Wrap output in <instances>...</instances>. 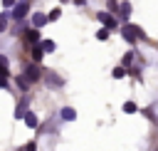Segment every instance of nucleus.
<instances>
[{
  "mask_svg": "<svg viewBox=\"0 0 158 151\" xmlns=\"http://www.w3.org/2000/svg\"><path fill=\"white\" fill-rule=\"evenodd\" d=\"M22 119H25V124H27L30 129H37V126H40V119H37L32 111H25V116H22Z\"/></svg>",
  "mask_w": 158,
  "mask_h": 151,
  "instance_id": "39448f33",
  "label": "nucleus"
},
{
  "mask_svg": "<svg viewBox=\"0 0 158 151\" xmlns=\"http://www.w3.org/2000/svg\"><path fill=\"white\" fill-rule=\"evenodd\" d=\"M25 151H37V146H35V144H27V146H25Z\"/></svg>",
  "mask_w": 158,
  "mask_h": 151,
  "instance_id": "412c9836",
  "label": "nucleus"
},
{
  "mask_svg": "<svg viewBox=\"0 0 158 151\" xmlns=\"http://www.w3.org/2000/svg\"><path fill=\"white\" fill-rule=\"evenodd\" d=\"M0 30H5V17L0 15Z\"/></svg>",
  "mask_w": 158,
  "mask_h": 151,
  "instance_id": "4be33fe9",
  "label": "nucleus"
},
{
  "mask_svg": "<svg viewBox=\"0 0 158 151\" xmlns=\"http://www.w3.org/2000/svg\"><path fill=\"white\" fill-rule=\"evenodd\" d=\"M131 59H133V54L128 52V54H123V64H131Z\"/></svg>",
  "mask_w": 158,
  "mask_h": 151,
  "instance_id": "a211bd4d",
  "label": "nucleus"
},
{
  "mask_svg": "<svg viewBox=\"0 0 158 151\" xmlns=\"http://www.w3.org/2000/svg\"><path fill=\"white\" fill-rule=\"evenodd\" d=\"M0 87H7V77L5 74H0Z\"/></svg>",
  "mask_w": 158,
  "mask_h": 151,
  "instance_id": "aec40b11",
  "label": "nucleus"
},
{
  "mask_svg": "<svg viewBox=\"0 0 158 151\" xmlns=\"http://www.w3.org/2000/svg\"><path fill=\"white\" fill-rule=\"evenodd\" d=\"M123 74H126V69H123V67H116V69H114V77H116V79H121Z\"/></svg>",
  "mask_w": 158,
  "mask_h": 151,
  "instance_id": "2eb2a0df",
  "label": "nucleus"
},
{
  "mask_svg": "<svg viewBox=\"0 0 158 151\" xmlns=\"http://www.w3.org/2000/svg\"><path fill=\"white\" fill-rule=\"evenodd\" d=\"M27 7H30L27 2H17V5L12 7V17H15V20H22V17L27 15Z\"/></svg>",
  "mask_w": 158,
  "mask_h": 151,
  "instance_id": "f03ea898",
  "label": "nucleus"
},
{
  "mask_svg": "<svg viewBox=\"0 0 158 151\" xmlns=\"http://www.w3.org/2000/svg\"><path fill=\"white\" fill-rule=\"evenodd\" d=\"M25 37H27V42H32V45H37V42H40V32H37V30H27V32H25Z\"/></svg>",
  "mask_w": 158,
  "mask_h": 151,
  "instance_id": "6e6552de",
  "label": "nucleus"
},
{
  "mask_svg": "<svg viewBox=\"0 0 158 151\" xmlns=\"http://www.w3.org/2000/svg\"><path fill=\"white\" fill-rule=\"evenodd\" d=\"M25 79L37 82V79H40V69H37L35 64H27V67H25Z\"/></svg>",
  "mask_w": 158,
  "mask_h": 151,
  "instance_id": "20e7f679",
  "label": "nucleus"
},
{
  "mask_svg": "<svg viewBox=\"0 0 158 151\" xmlns=\"http://www.w3.org/2000/svg\"><path fill=\"white\" fill-rule=\"evenodd\" d=\"M42 54H44V50H42L40 45H37V47L32 50V59H35V62H40V59H42Z\"/></svg>",
  "mask_w": 158,
  "mask_h": 151,
  "instance_id": "1a4fd4ad",
  "label": "nucleus"
},
{
  "mask_svg": "<svg viewBox=\"0 0 158 151\" xmlns=\"http://www.w3.org/2000/svg\"><path fill=\"white\" fill-rule=\"evenodd\" d=\"M96 17H99V20H101V25H104V27H106V30H114V27H116V20H114V17H111V15H109V12H99V15H96Z\"/></svg>",
  "mask_w": 158,
  "mask_h": 151,
  "instance_id": "7ed1b4c3",
  "label": "nucleus"
},
{
  "mask_svg": "<svg viewBox=\"0 0 158 151\" xmlns=\"http://www.w3.org/2000/svg\"><path fill=\"white\" fill-rule=\"evenodd\" d=\"M123 111H126V114H133V111H138V106H136L133 101H123Z\"/></svg>",
  "mask_w": 158,
  "mask_h": 151,
  "instance_id": "9d476101",
  "label": "nucleus"
},
{
  "mask_svg": "<svg viewBox=\"0 0 158 151\" xmlns=\"http://www.w3.org/2000/svg\"><path fill=\"white\" fill-rule=\"evenodd\" d=\"M47 20H49V17H47V15H42V12H35V15H32V25H35V27L47 25Z\"/></svg>",
  "mask_w": 158,
  "mask_h": 151,
  "instance_id": "423d86ee",
  "label": "nucleus"
},
{
  "mask_svg": "<svg viewBox=\"0 0 158 151\" xmlns=\"http://www.w3.org/2000/svg\"><path fill=\"white\" fill-rule=\"evenodd\" d=\"M0 74H5V77H7V59H5L2 54H0Z\"/></svg>",
  "mask_w": 158,
  "mask_h": 151,
  "instance_id": "ddd939ff",
  "label": "nucleus"
},
{
  "mask_svg": "<svg viewBox=\"0 0 158 151\" xmlns=\"http://www.w3.org/2000/svg\"><path fill=\"white\" fill-rule=\"evenodd\" d=\"M121 32H123V40H128V42H136V40L143 37V32H141L138 27H133V25H123Z\"/></svg>",
  "mask_w": 158,
  "mask_h": 151,
  "instance_id": "f257e3e1",
  "label": "nucleus"
},
{
  "mask_svg": "<svg viewBox=\"0 0 158 151\" xmlns=\"http://www.w3.org/2000/svg\"><path fill=\"white\" fill-rule=\"evenodd\" d=\"M17 87H20V89H27V79H25V74L17 77Z\"/></svg>",
  "mask_w": 158,
  "mask_h": 151,
  "instance_id": "dca6fc26",
  "label": "nucleus"
},
{
  "mask_svg": "<svg viewBox=\"0 0 158 151\" xmlns=\"http://www.w3.org/2000/svg\"><path fill=\"white\" fill-rule=\"evenodd\" d=\"M59 15H62V10H59V7H54V10H52V12H49V20H57V17H59Z\"/></svg>",
  "mask_w": 158,
  "mask_h": 151,
  "instance_id": "f3484780",
  "label": "nucleus"
},
{
  "mask_svg": "<svg viewBox=\"0 0 158 151\" xmlns=\"http://www.w3.org/2000/svg\"><path fill=\"white\" fill-rule=\"evenodd\" d=\"M62 119H64V121H74V119H77V111H74L72 106H64V109H62Z\"/></svg>",
  "mask_w": 158,
  "mask_h": 151,
  "instance_id": "0eeeda50",
  "label": "nucleus"
},
{
  "mask_svg": "<svg viewBox=\"0 0 158 151\" xmlns=\"http://www.w3.org/2000/svg\"><path fill=\"white\" fill-rule=\"evenodd\" d=\"M121 15L128 20V15H131V5H128V2H123V5H121Z\"/></svg>",
  "mask_w": 158,
  "mask_h": 151,
  "instance_id": "4468645a",
  "label": "nucleus"
},
{
  "mask_svg": "<svg viewBox=\"0 0 158 151\" xmlns=\"http://www.w3.org/2000/svg\"><path fill=\"white\" fill-rule=\"evenodd\" d=\"M96 40H101V42H104V40H109V30H106V27H101V30L96 32Z\"/></svg>",
  "mask_w": 158,
  "mask_h": 151,
  "instance_id": "9b49d317",
  "label": "nucleus"
},
{
  "mask_svg": "<svg viewBox=\"0 0 158 151\" xmlns=\"http://www.w3.org/2000/svg\"><path fill=\"white\" fill-rule=\"evenodd\" d=\"M40 47H42L44 52H52V50H54V42H52V40H44V42H42Z\"/></svg>",
  "mask_w": 158,
  "mask_h": 151,
  "instance_id": "f8f14e48",
  "label": "nucleus"
},
{
  "mask_svg": "<svg viewBox=\"0 0 158 151\" xmlns=\"http://www.w3.org/2000/svg\"><path fill=\"white\" fill-rule=\"evenodd\" d=\"M2 5H5V7H15L17 2H15V0H2Z\"/></svg>",
  "mask_w": 158,
  "mask_h": 151,
  "instance_id": "6ab92c4d",
  "label": "nucleus"
}]
</instances>
